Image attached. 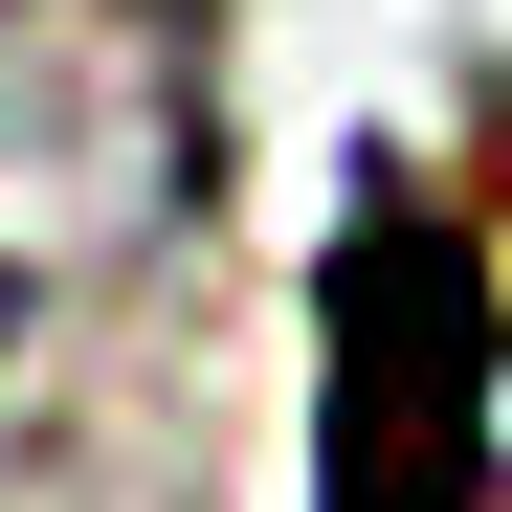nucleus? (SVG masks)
<instances>
[{"label": "nucleus", "mask_w": 512, "mask_h": 512, "mask_svg": "<svg viewBox=\"0 0 512 512\" xmlns=\"http://www.w3.org/2000/svg\"><path fill=\"white\" fill-rule=\"evenodd\" d=\"M468 379H490V312L446 223L379 201L334 268V512H468Z\"/></svg>", "instance_id": "f257e3e1"}]
</instances>
